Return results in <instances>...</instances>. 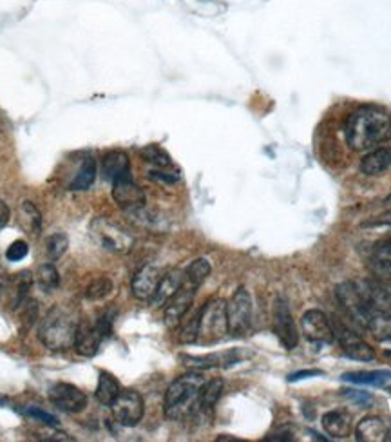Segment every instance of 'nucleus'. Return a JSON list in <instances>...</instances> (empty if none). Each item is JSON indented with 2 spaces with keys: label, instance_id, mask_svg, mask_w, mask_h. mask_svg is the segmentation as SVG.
Returning a JSON list of instances; mask_svg holds the SVG:
<instances>
[{
  "label": "nucleus",
  "instance_id": "34",
  "mask_svg": "<svg viewBox=\"0 0 391 442\" xmlns=\"http://www.w3.org/2000/svg\"><path fill=\"white\" fill-rule=\"evenodd\" d=\"M69 247V237L64 232H56L45 239V256L49 262H56L65 254Z\"/></svg>",
  "mask_w": 391,
  "mask_h": 442
},
{
  "label": "nucleus",
  "instance_id": "8",
  "mask_svg": "<svg viewBox=\"0 0 391 442\" xmlns=\"http://www.w3.org/2000/svg\"><path fill=\"white\" fill-rule=\"evenodd\" d=\"M330 323L331 330H333V335H336L341 348H343V352L348 355V357L364 362L373 361V359L377 357L375 350L371 348L364 339H360L353 330L348 328L346 325H343L339 319H330Z\"/></svg>",
  "mask_w": 391,
  "mask_h": 442
},
{
  "label": "nucleus",
  "instance_id": "24",
  "mask_svg": "<svg viewBox=\"0 0 391 442\" xmlns=\"http://www.w3.org/2000/svg\"><path fill=\"white\" fill-rule=\"evenodd\" d=\"M122 392L120 382L114 375L107 374V372H102L100 377H98V386H96V399L98 402H102L104 406H111V402L118 397V394Z\"/></svg>",
  "mask_w": 391,
  "mask_h": 442
},
{
  "label": "nucleus",
  "instance_id": "18",
  "mask_svg": "<svg viewBox=\"0 0 391 442\" xmlns=\"http://www.w3.org/2000/svg\"><path fill=\"white\" fill-rule=\"evenodd\" d=\"M100 345L102 339L98 338V334H96L95 326L87 321L78 323L75 346H73V348H75L80 355H84V357H92V355H96Z\"/></svg>",
  "mask_w": 391,
  "mask_h": 442
},
{
  "label": "nucleus",
  "instance_id": "2",
  "mask_svg": "<svg viewBox=\"0 0 391 442\" xmlns=\"http://www.w3.org/2000/svg\"><path fill=\"white\" fill-rule=\"evenodd\" d=\"M203 384L205 377L201 372H191L176 379L165 392V417L171 421H181L196 414Z\"/></svg>",
  "mask_w": 391,
  "mask_h": 442
},
{
  "label": "nucleus",
  "instance_id": "32",
  "mask_svg": "<svg viewBox=\"0 0 391 442\" xmlns=\"http://www.w3.org/2000/svg\"><path fill=\"white\" fill-rule=\"evenodd\" d=\"M112 289H114V285H112V281L107 276H98L85 289V299H89V301H102L112 292Z\"/></svg>",
  "mask_w": 391,
  "mask_h": 442
},
{
  "label": "nucleus",
  "instance_id": "17",
  "mask_svg": "<svg viewBox=\"0 0 391 442\" xmlns=\"http://www.w3.org/2000/svg\"><path fill=\"white\" fill-rule=\"evenodd\" d=\"M102 178L107 181H116L118 178L131 174V161L124 151H109L100 161Z\"/></svg>",
  "mask_w": 391,
  "mask_h": 442
},
{
  "label": "nucleus",
  "instance_id": "11",
  "mask_svg": "<svg viewBox=\"0 0 391 442\" xmlns=\"http://www.w3.org/2000/svg\"><path fill=\"white\" fill-rule=\"evenodd\" d=\"M301 328H303L304 338L310 343H317V345H330L336 341L333 330H331V323L328 316L323 310L311 308L306 310L301 318Z\"/></svg>",
  "mask_w": 391,
  "mask_h": 442
},
{
  "label": "nucleus",
  "instance_id": "28",
  "mask_svg": "<svg viewBox=\"0 0 391 442\" xmlns=\"http://www.w3.org/2000/svg\"><path fill=\"white\" fill-rule=\"evenodd\" d=\"M96 173H98V169H96V160H92V158H87V160L82 163L80 169H78V173H76L75 180L69 183V189L71 190L89 189V187L95 183Z\"/></svg>",
  "mask_w": 391,
  "mask_h": 442
},
{
  "label": "nucleus",
  "instance_id": "40",
  "mask_svg": "<svg viewBox=\"0 0 391 442\" xmlns=\"http://www.w3.org/2000/svg\"><path fill=\"white\" fill-rule=\"evenodd\" d=\"M26 415L33 417V419H35V421L44 422L45 426H51V428H58V426H60V422H58V419H56L55 415L48 414V411L41 410V408H35V406L28 408V410H26Z\"/></svg>",
  "mask_w": 391,
  "mask_h": 442
},
{
  "label": "nucleus",
  "instance_id": "21",
  "mask_svg": "<svg viewBox=\"0 0 391 442\" xmlns=\"http://www.w3.org/2000/svg\"><path fill=\"white\" fill-rule=\"evenodd\" d=\"M391 165V149L390 147H379L368 153L360 160V173L366 176H379L384 171L390 169Z\"/></svg>",
  "mask_w": 391,
  "mask_h": 442
},
{
  "label": "nucleus",
  "instance_id": "29",
  "mask_svg": "<svg viewBox=\"0 0 391 442\" xmlns=\"http://www.w3.org/2000/svg\"><path fill=\"white\" fill-rule=\"evenodd\" d=\"M31 283H33V276L31 272H21L16 274L15 278L11 281V293H13V301L11 306L13 308H18L22 303L28 299V292L31 289Z\"/></svg>",
  "mask_w": 391,
  "mask_h": 442
},
{
  "label": "nucleus",
  "instance_id": "19",
  "mask_svg": "<svg viewBox=\"0 0 391 442\" xmlns=\"http://www.w3.org/2000/svg\"><path fill=\"white\" fill-rule=\"evenodd\" d=\"M183 279L185 276L181 270H171V272H167L165 276H161L160 285L156 289L154 298L151 299L152 305L154 306L165 305V303H167L181 286H183Z\"/></svg>",
  "mask_w": 391,
  "mask_h": 442
},
{
  "label": "nucleus",
  "instance_id": "27",
  "mask_svg": "<svg viewBox=\"0 0 391 442\" xmlns=\"http://www.w3.org/2000/svg\"><path fill=\"white\" fill-rule=\"evenodd\" d=\"M391 379V370H373V372H348L343 375V381L353 384L382 386Z\"/></svg>",
  "mask_w": 391,
  "mask_h": 442
},
{
  "label": "nucleus",
  "instance_id": "14",
  "mask_svg": "<svg viewBox=\"0 0 391 442\" xmlns=\"http://www.w3.org/2000/svg\"><path fill=\"white\" fill-rule=\"evenodd\" d=\"M194 296H196V286H192L188 283L187 286H181L178 292L165 303V310H164V321L168 328H176L183 321L185 316L188 314V310L192 308V303H194Z\"/></svg>",
  "mask_w": 391,
  "mask_h": 442
},
{
  "label": "nucleus",
  "instance_id": "4",
  "mask_svg": "<svg viewBox=\"0 0 391 442\" xmlns=\"http://www.w3.org/2000/svg\"><path fill=\"white\" fill-rule=\"evenodd\" d=\"M228 334L227 303L223 299H210L200 310V326H198V343L214 345Z\"/></svg>",
  "mask_w": 391,
  "mask_h": 442
},
{
  "label": "nucleus",
  "instance_id": "41",
  "mask_svg": "<svg viewBox=\"0 0 391 442\" xmlns=\"http://www.w3.org/2000/svg\"><path fill=\"white\" fill-rule=\"evenodd\" d=\"M343 395L350 402L357 404V406H368V404H371V401H373L370 394L360 390H343Z\"/></svg>",
  "mask_w": 391,
  "mask_h": 442
},
{
  "label": "nucleus",
  "instance_id": "1",
  "mask_svg": "<svg viewBox=\"0 0 391 442\" xmlns=\"http://www.w3.org/2000/svg\"><path fill=\"white\" fill-rule=\"evenodd\" d=\"M391 140V114L377 105H364L346 122V141L353 151H371Z\"/></svg>",
  "mask_w": 391,
  "mask_h": 442
},
{
  "label": "nucleus",
  "instance_id": "9",
  "mask_svg": "<svg viewBox=\"0 0 391 442\" xmlns=\"http://www.w3.org/2000/svg\"><path fill=\"white\" fill-rule=\"evenodd\" d=\"M336 296L339 299L341 306L346 310V314L350 316L355 323H359L360 326L366 328V321L370 312L373 310V306L366 301V299L360 296V292L357 290L355 283H341L336 289Z\"/></svg>",
  "mask_w": 391,
  "mask_h": 442
},
{
  "label": "nucleus",
  "instance_id": "6",
  "mask_svg": "<svg viewBox=\"0 0 391 442\" xmlns=\"http://www.w3.org/2000/svg\"><path fill=\"white\" fill-rule=\"evenodd\" d=\"M228 334L241 338L250 330L252 325V298L247 289H237L230 301L227 303Z\"/></svg>",
  "mask_w": 391,
  "mask_h": 442
},
{
  "label": "nucleus",
  "instance_id": "43",
  "mask_svg": "<svg viewBox=\"0 0 391 442\" xmlns=\"http://www.w3.org/2000/svg\"><path fill=\"white\" fill-rule=\"evenodd\" d=\"M149 176L152 178V180H156V181H164V183H174V181H178V174H174V173H165L164 169H154V171H151V173H149Z\"/></svg>",
  "mask_w": 391,
  "mask_h": 442
},
{
  "label": "nucleus",
  "instance_id": "36",
  "mask_svg": "<svg viewBox=\"0 0 391 442\" xmlns=\"http://www.w3.org/2000/svg\"><path fill=\"white\" fill-rule=\"evenodd\" d=\"M18 308H21V330L22 332H28L33 326V323L38 319V306H36V301H33V299H26Z\"/></svg>",
  "mask_w": 391,
  "mask_h": 442
},
{
  "label": "nucleus",
  "instance_id": "3",
  "mask_svg": "<svg viewBox=\"0 0 391 442\" xmlns=\"http://www.w3.org/2000/svg\"><path fill=\"white\" fill-rule=\"evenodd\" d=\"M78 323L62 306H55L44 316L38 326V339L51 352H64L75 346Z\"/></svg>",
  "mask_w": 391,
  "mask_h": 442
},
{
  "label": "nucleus",
  "instance_id": "35",
  "mask_svg": "<svg viewBox=\"0 0 391 442\" xmlns=\"http://www.w3.org/2000/svg\"><path fill=\"white\" fill-rule=\"evenodd\" d=\"M368 269L371 270V274H373L377 279L391 281V257L386 256L373 257V259H370V263H368Z\"/></svg>",
  "mask_w": 391,
  "mask_h": 442
},
{
  "label": "nucleus",
  "instance_id": "45",
  "mask_svg": "<svg viewBox=\"0 0 391 442\" xmlns=\"http://www.w3.org/2000/svg\"><path fill=\"white\" fill-rule=\"evenodd\" d=\"M371 225H391V210H386L384 214L377 216L375 220L366 221V223H364V227H371Z\"/></svg>",
  "mask_w": 391,
  "mask_h": 442
},
{
  "label": "nucleus",
  "instance_id": "46",
  "mask_svg": "<svg viewBox=\"0 0 391 442\" xmlns=\"http://www.w3.org/2000/svg\"><path fill=\"white\" fill-rule=\"evenodd\" d=\"M9 221V209L4 201L0 200V229H4Z\"/></svg>",
  "mask_w": 391,
  "mask_h": 442
},
{
  "label": "nucleus",
  "instance_id": "16",
  "mask_svg": "<svg viewBox=\"0 0 391 442\" xmlns=\"http://www.w3.org/2000/svg\"><path fill=\"white\" fill-rule=\"evenodd\" d=\"M161 272L158 266L145 265L134 274L131 281V292L136 299L140 301H151L154 298L156 289L160 285Z\"/></svg>",
  "mask_w": 391,
  "mask_h": 442
},
{
  "label": "nucleus",
  "instance_id": "37",
  "mask_svg": "<svg viewBox=\"0 0 391 442\" xmlns=\"http://www.w3.org/2000/svg\"><path fill=\"white\" fill-rule=\"evenodd\" d=\"M198 326H200V312H196L191 319H185L180 330V341L185 345L198 343Z\"/></svg>",
  "mask_w": 391,
  "mask_h": 442
},
{
  "label": "nucleus",
  "instance_id": "15",
  "mask_svg": "<svg viewBox=\"0 0 391 442\" xmlns=\"http://www.w3.org/2000/svg\"><path fill=\"white\" fill-rule=\"evenodd\" d=\"M355 283L357 290L373 308L391 312V286L382 279H360Z\"/></svg>",
  "mask_w": 391,
  "mask_h": 442
},
{
  "label": "nucleus",
  "instance_id": "10",
  "mask_svg": "<svg viewBox=\"0 0 391 442\" xmlns=\"http://www.w3.org/2000/svg\"><path fill=\"white\" fill-rule=\"evenodd\" d=\"M274 332L286 350H294L299 343V334L291 318L290 306L283 296H277L274 303Z\"/></svg>",
  "mask_w": 391,
  "mask_h": 442
},
{
  "label": "nucleus",
  "instance_id": "31",
  "mask_svg": "<svg viewBox=\"0 0 391 442\" xmlns=\"http://www.w3.org/2000/svg\"><path fill=\"white\" fill-rule=\"evenodd\" d=\"M210 263H208V259H205V257H198V259H194V262L188 265L187 272H185V278H187V281L191 283L192 286H201L205 283V279L210 276Z\"/></svg>",
  "mask_w": 391,
  "mask_h": 442
},
{
  "label": "nucleus",
  "instance_id": "22",
  "mask_svg": "<svg viewBox=\"0 0 391 442\" xmlns=\"http://www.w3.org/2000/svg\"><path fill=\"white\" fill-rule=\"evenodd\" d=\"M387 428L380 417H364L355 428V438L359 442L386 441Z\"/></svg>",
  "mask_w": 391,
  "mask_h": 442
},
{
  "label": "nucleus",
  "instance_id": "30",
  "mask_svg": "<svg viewBox=\"0 0 391 442\" xmlns=\"http://www.w3.org/2000/svg\"><path fill=\"white\" fill-rule=\"evenodd\" d=\"M36 283H38V286L45 293L58 289V285H60V276H58L56 266L53 263H44V265L38 266V270H36Z\"/></svg>",
  "mask_w": 391,
  "mask_h": 442
},
{
  "label": "nucleus",
  "instance_id": "7",
  "mask_svg": "<svg viewBox=\"0 0 391 442\" xmlns=\"http://www.w3.org/2000/svg\"><path fill=\"white\" fill-rule=\"evenodd\" d=\"M111 411L114 421L122 426H136L144 419V397L136 390H122L118 397L111 402Z\"/></svg>",
  "mask_w": 391,
  "mask_h": 442
},
{
  "label": "nucleus",
  "instance_id": "13",
  "mask_svg": "<svg viewBox=\"0 0 391 442\" xmlns=\"http://www.w3.org/2000/svg\"><path fill=\"white\" fill-rule=\"evenodd\" d=\"M112 200L125 212H132L145 207V193L132 181L131 174L112 181Z\"/></svg>",
  "mask_w": 391,
  "mask_h": 442
},
{
  "label": "nucleus",
  "instance_id": "33",
  "mask_svg": "<svg viewBox=\"0 0 391 442\" xmlns=\"http://www.w3.org/2000/svg\"><path fill=\"white\" fill-rule=\"evenodd\" d=\"M140 156L144 158L147 163L154 165L156 169H168L172 167V160L160 145H147L144 149L140 151Z\"/></svg>",
  "mask_w": 391,
  "mask_h": 442
},
{
  "label": "nucleus",
  "instance_id": "44",
  "mask_svg": "<svg viewBox=\"0 0 391 442\" xmlns=\"http://www.w3.org/2000/svg\"><path fill=\"white\" fill-rule=\"evenodd\" d=\"M375 254H377V256L391 257V236L386 237V239H382V242L377 243V245H375Z\"/></svg>",
  "mask_w": 391,
  "mask_h": 442
},
{
  "label": "nucleus",
  "instance_id": "39",
  "mask_svg": "<svg viewBox=\"0 0 391 442\" xmlns=\"http://www.w3.org/2000/svg\"><path fill=\"white\" fill-rule=\"evenodd\" d=\"M29 254V245L26 242H22V239H16V242H13L11 245L8 247V250H6V257H8V262H22L26 256Z\"/></svg>",
  "mask_w": 391,
  "mask_h": 442
},
{
  "label": "nucleus",
  "instance_id": "12",
  "mask_svg": "<svg viewBox=\"0 0 391 442\" xmlns=\"http://www.w3.org/2000/svg\"><path fill=\"white\" fill-rule=\"evenodd\" d=\"M49 401L55 404L58 410L68 411V414H78L87 406V397L80 388L69 382H58L49 390Z\"/></svg>",
  "mask_w": 391,
  "mask_h": 442
},
{
  "label": "nucleus",
  "instance_id": "42",
  "mask_svg": "<svg viewBox=\"0 0 391 442\" xmlns=\"http://www.w3.org/2000/svg\"><path fill=\"white\" fill-rule=\"evenodd\" d=\"M319 375H324V372L317 370V368H310V370H301V372H296V374H290L288 375V382H297V381H303V379L319 377Z\"/></svg>",
  "mask_w": 391,
  "mask_h": 442
},
{
  "label": "nucleus",
  "instance_id": "25",
  "mask_svg": "<svg viewBox=\"0 0 391 442\" xmlns=\"http://www.w3.org/2000/svg\"><path fill=\"white\" fill-rule=\"evenodd\" d=\"M221 392H223V381L221 379H212V381L205 382L203 388L200 392V402H198V411H205L210 414L216 406V402L220 401Z\"/></svg>",
  "mask_w": 391,
  "mask_h": 442
},
{
  "label": "nucleus",
  "instance_id": "38",
  "mask_svg": "<svg viewBox=\"0 0 391 442\" xmlns=\"http://www.w3.org/2000/svg\"><path fill=\"white\" fill-rule=\"evenodd\" d=\"M112 321H114V312L112 310H104L98 318H96L95 321V330H96V334H98V338L104 341V339L111 338L112 334Z\"/></svg>",
  "mask_w": 391,
  "mask_h": 442
},
{
  "label": "nucleus",
  "instance_id": "26",
  "mask_svg": "<svg viewBox=\"0 0 391 442\" xmlns=\"http://www.w3.org/2000/svg\"><path fill=\"white\" fill-rule=\"evenodd\" d=\"M18 223L29 234H38L42 229V214L33 205V201H22L18 207Z\"/></svg>",
  "mask_w": 391,
  "mask_h": 442
},
{
  "label": "nucleus",
  "instance_id": "20",
  "mask_svg": "<svg viewBox=\"0 0 391 442\" xmlns=\"http://www.w3.org/2000/svg\"><path fill=\"white\" fill-rule=\"evenodd\" d=\"M323 428L330 437L333 438H346L351 435V417L350 414L346 411H341V410H333V411H328V414L323 415Z\"/></svg>",
  "mask_w": 391,
  "mask_h": 442
},
{
  "label": "nucleus",
  "instance_id": "5",
  "mask_svg": "<svg viewBox=\"0 0 391 442\" xmlns=\"http://www.w3.org/2000/svg\"><path fill=\"white\" fill-rule=\"evenodd\" d=\"M91 234L95 236L96 243H100L105 250H111V252H129L134 243V237L127 230L104 217H96L92 221Z\"/></svg>",
  "mask_w": 391,
  "mask_h": 442
},
{
  "label": "nucleus",
  "instance_id": "23",
  "mask_svg": "<svg viewBox=\"0 0 391 442\" xmlns=\"http://www.w3.org/2000/svg\"><path fill=\"white\" fill-rule=\"evenodd\" d=\"M366 330L375 335L380 343H391V314L373 308L368 316Z\"/></svg>",
  "mask_w": 391,
  "mask_h": 442
}]
</instances>
